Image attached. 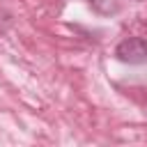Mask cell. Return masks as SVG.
I'll return each instance as SVG.
<instances>
[{
  "label": "cell",
  "instance_id": "6da1fadb",
  "mask_svg": "<svg viewBox=\"0 0 147 147\" xmlns=\"http://www.w3.org/2000/svg\"><path fill=\"white\" fill-rule=\"evenodd\" d=\"M115 57L126 64H147V39L145 37H126L117 44Z\"/></svg>",
  "mask_w": 147,
  "mask_h": 147
}]
</instances>
